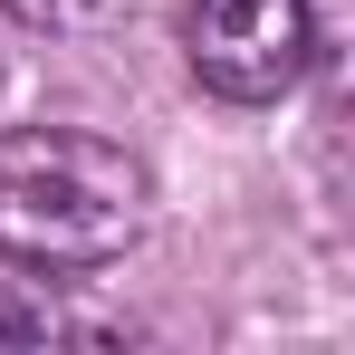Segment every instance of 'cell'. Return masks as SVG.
<instances>
[{"label":"cell","instance_id":"6da1fadb","mask_svg":"<svg viewBox=\"0 0 355 355\" xmlns=\"http://www.w3.org/2000/svg\"><path fill=\"white\" fill-rule=\"evenodd\" d=\"M154 221V173L77 125L0 135V259L19 269H106Z\"/></svg>","mask_w":355,"mask_h":355},{"label":"cell","instance_id":"7a4b0ae2","mask_svg":"<svg viewBox=\"0 0 355 355\" xmlns=\"http://www.w3.org/2000/svg\"><path fill=\"white\" fill-rule=\"evenodd\" d=\"M182 49L192 77L231 106H269L307 77V0H182Z\"/></svg>","mask_w":355,"mask_h":355},{"label":"cell","instance_id":"3957f363","mask_svg":"<svg viewBox=\"0 0 355 355\" xmlns=\"http://www.w3.org/2000/svg\"><path fill=\"white\" fill-rule=\"evenodd\" d=\"M58 327V307L29 288V279H10V259H0V346H29V336H49Z\"/></svg>","mask_w":355,"mask_h":355},{"label":"cell","instance_id":"277c9868","mask_svg":"<svg viewBox=\"0 0 355 355\" xmlns=\"http://www.w3.org/2000/svg\"><path fill=\"white\" fill-rule=\"evenodd\" d=\"M10 19H29V29H96V19H116L125 0H0Z\"/></svg>","mask_w":355,"mask_h":355}]
</instances>
